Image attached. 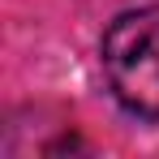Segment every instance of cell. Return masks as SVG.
<instances>
[{"mask_svg": "<svg viewBox=\"0 0 159 159\" xmlns=\"http://www.w3.org/2000/svg\"><path fill=\"white\" fill-rule=\"evenodd\" d=\"M103 73L120 107L159 120V9H138L107 26Z\"/></svg>", "mask_w": 159, "mask_h": 159, "instance_id": "obj_1", "label": "cell"}]
</instances>
